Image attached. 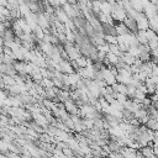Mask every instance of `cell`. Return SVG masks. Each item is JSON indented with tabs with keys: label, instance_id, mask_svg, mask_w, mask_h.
<instances>
[{
	"label": "cell",
	"instance_id": "cell-1",
	"mask_svg": "<svg viewBox=\"0 0 158 158\" xmlns=\"http://www.w3.org/2000/svg\"><path fill=\"white\" fill-rule=\"evenodd\" d=\"M64 104V109L67 110V112L72 116V115H78L79 114V107H78V104L73 100V99H69L67 101L63 102Z\"/></svg>",
	"mask_w": 158,
	"mask_h": 158
},
{
	"label": "cell",
	"instance_id": "cell-2",
	"mask_svg": "<svg viewBox=\"0 0 158 158\" xmlns=\"http://www.w3.org/2000/svg\"><path fill=\"white\" fill-rule=\"evenodd\" d=\"M58 70H60L62 73L64 74H72V73H75L70 60H65V59H62L60 63H59V67H58Z\"/></svg>",
	"mask_w": 158,
	"mask_h": 158
},
{
	"label": "cell",
	"instance_id": "cell-3",
	"mask_svg": "<svg viewBox=\"0 0 158 158\" xmlns=\"http://www.w3.org/2000/svg\"><path fill=\"white\" fill-rule=\"evenodd\" d=\"M123 23L128 27V30L132 32V33H136L138 31V25H137V21L136 19L131 17V16H127L125 20H123Z\"/></svg>",
	"mask_w": 158,
	"mask_h": 158
},
{
	"label": "cell",
	"instance_id": "cell-4",
	"mask_svg": "<svg viewBox=\"0 0 158 158\" xmlns=\"http://www.w3.org/2000/svg\"><path fill=\"white\" fill-rule=\"evenodd\" d=\"M143 12H144V15H146V17H147V19H151V17H153V16H157V15H158L157 6H156V5H153V4H151V2H149L148 5H146V6H144Z\"/></svg>",
	"mask_w": 158,
	"mask_h": 158
},
{
	"label": "cell",
	"instance_id": "cell-5",
	"mask_svg": "<svg viewBox=\"0 0 158 158\" xmlns=\"http://www.w3.org/2000/svg\"><path fill=\"white\" fill-rule=\"evenodd\" d=\"M54 14H56L57 19H58V20H59L62 23H67V22L69 21V17H68V15L64 12V10H63V7H62V6L57 7V9H56V11H54Z\"/></svg>",
	"mask_w": 158,
	"mask_h": 158
},
{
	"label": "cell",
	"instance_id": "cell-6",
	"mask_svg": "<svg viewBox=\"0 0 158 158\" xmlns=\"http://www.w3.org/2000/svg\"><path fill=\"white\" fill-rule=\"evenodd\" d=\"M115 26H116L117 36H125V35H130V33H132V32L128 30V27H127L123 22H118V23H116Z\"/></svg>",
	"mask_w": 158,
	"mask_h": 158
},
{
	"label": "cell",
	"instance_id": "cell-7",
	"mask_svg": "<svg viewBox=\"0 0 158 158\" xmlns=\"http://www.w3.org/2000/svg\"><path fill=\"white\" fill-rule=\"evenodd\" d=\"M136 38L138 40V42L141 44H148V38H147V33L146 31H142V30H138L136 33H135Z\"/></svg>",
	"mask_w": 158,
	"mask_h": 158
},
{
	"label": "cell",
	"instance_id": "cell-8",
	"mask_svg": "<svg viewBox=\"0 0 158 158\" xmlns=\"http://www.w3.org/2000/svg\"><path fill=\"white\" fill-rule=\"evenodd\" d=\"M62 7H63V10H64V12L68 15V17L69 19H75V12H74V6L73 5H70V4H64V5H62Z\"/></svg>",
	"mask_w": 158,
	"mask_h": 158
},
{
	"label": "cell",
	"instance_id": "cell-9",
	"mask_svg": "<svg viewBox=\"0 0 158 158\" xmlns=\"http://www.w3.org/2000/svg\"><path fill=\"white\" fill-rule=\"evenodd\" d=\"M141 153L146 157V158H153L156 154H154V149H153V146H146V147H142L141 148Z\"/></svg>",
	"mask_w": 158,
	"mask_h": 158
},
{
	"label": "cell",
	"instance_id": "cell-10",
	"mask_svg": "<svg viewBox=\"0 0 158 158\" xmlns=\"http://www.w3.org/2000/svg\"><path fill=\"white\" fill-rule=\"evenodd\" d=\"M146 127H147L148 130L153 131V132H158V121H157L156 118L149 117V120H148L147 123H146Z\"/></svg>",
	"mask_w": 158,
	"mask_h": 158
},
{
	"label": "cell",
	"instance_id": "cell-11",
	"mask_svg": "<svg viewBox=\"0 0 158 158\" xmlns=\"http://www.w3.org/2000/svg\"><path fill=\"white\" fill-rule=\"evenodd\" d=\"M121 58H122V60H123V62H125L127 65H132V64L135 63V60H136V58H135L133 56H131L128 52H125V53H122Z\"/></svg>",
	"mask_w": 158,
	"mask_h": 158
},
{
	"label": "cell",
	"instance_id": "cell-12",
	"mask_svg": "<svg viewBox=\"0 0 158 158\" xmlns=\"http://www.w3.org/2000/svg\"><path fill=\"white\" fill-rule=\"evenodd\" d=\"M151 106H153V107H154L156 110H158V100H156V101H152Z\"/></svg>",
	"mask_w": 158,
	"mask_h": 158
},
{
	"label": "cell",
	"instance_id": "cell-13",
	"mask_svg": "<svg viewBox=\"0 0 158 158\" xmlns=\"http://www.w3.org/2000/svg\"><path fill=\"white\" fill-rule=\"evenodd\" d=\"M31 1H38V0H31Z\"/></svg>",
	"mask_w": 158,
	"mask_h": 158
}]
</instances>
